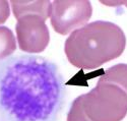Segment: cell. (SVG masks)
Segmentation results:
<instances>
[{"mask_svg":"<svg viewBox=\"0 0 127 121\" xmlns=\"http://www.w3.org/2000/svg\"><path fill=\"white\" fill-rule=\"evenodd\" d=\"M123 30L110 21H93L71 33L64 44L68 61L77 68L96 69L124 52Z\"/></svg>","mask_w":127,"mask_h":121,"instance_id":"cell-1","label":"cell"},{"mask_svg":"<svg viewBox=\"0 0 127 121\" xmlns=\"http://www.w3.org/2000/svg\"><path fill=\"white\" fill-rule=\"evenodd\" d=\"M79 97L90 121H121L127 114V94L113 83L98 81L91 92Z\"/></svg>","mask_w":127,"mask_h":121,"instance_id":"cell-2","label":"cell"},{"mask_svg":"<svg viewBox=\"0 0 127 121\" xmlns=\"http://www.w3.org/2000/svg\"><path fill=\"white\" fill-rule=\"evenodd\" d=\"M92 13L88 0H54L51 4V25L58 34L68 35L86 26Z\"/></svg>","mask_w":127,"mask_h":121,"instance_id":"cell-3","label":"cell"},{"mask_svg":"<svg viewBox=\"0 0 127 121\" xmlns=\"http://www.w3.org/2000/svg\"><path fill=\"white\" fill-rule=\"evenodd\" d=\"M45 18L40 15H25L15 27L19 49L28 53H41L49 44L50 34Z\"/></svg>","mask_w":127,"mask_h":121,"instance_id":"cell-4","label":"cell"},{"mask_svg":"<svg viewBox=\"0 0 127 121\" xmlns=\"http://www.w3.org/2000/svg\"><path fill=\"white\" fill-rule=\"evenodd\" d=\"M11 4L13 14L16 19H19L25 15H40L47 19L51 13L52 1L49 0H38V1H19V0H11L9 2Z\"/></svg>","mask_w":127,"mask_h":121,"instance_id":"cell-5","label":"cell"},{"mask_svg":"<svg viewBox=\"0 0 127 121\" xmlns=\"http://www.w3.org/2000/svg\"><path fill=\"white\" fill-rule=\"evenodd\" d=\"M99 81L113 83L127 94V64L119 63L108 68L99 79Z\"/></svg>","mask_w":127,"mask_h":121,"instance_id":"cell-6","label":"cell"},{"mask_svg":"<svg viewBox=\"0 0 127 121\" xmlns=\"http://www.w3.org/2000/svg\"><path fill=\"white\" fill-rule=\"evenodd\" d=\"M16 49V41L12 31L7 27H0V59L11 55Z\"/></svg>","mask_w":127,"mask_h":121,"instance_id":"cell-7","label":"cell"},{"mask_svg":"<svg viewBox=\"0 0 127 121\" xmlns=\"http://www.w3.org/2000/svg\"><path fill=\"white\" fill-rule=\"evenodd\" d=\"M67 121H90V119L86 116L82 110L80 97H77L72 102L70 110L67 115Z\"/></svg>","mask_w":127,"mask_h":121,"instance_id":"cell-8","label":"cell"},{"mask_svg":"<svg viewBox=\"0 0 127 121\" xmlns=\"http://www.w3.org/2000/svg\"><path fill=\"white\" fill-rule=\"evenodd\" d=\"M9 2L6 0H0V24H3L9 17Z\"/></svg>","mask_w":127,"mask_h":121,"instance_id":"cell-9","label":"cell"}]
</instances>
